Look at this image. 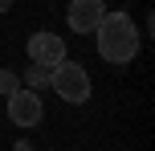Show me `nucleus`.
I'll list each match as a JSON object with an SVG mask.
<instances>
[{"mask_svg":"<svg viewBox=\"0 0 155 151\" xmlns=\"http://www.w3.org/2000/svg\"><path fill=\"white\" fill-rule=\"evenodd\" d=\"M94 37H98V57L110 65H127L139 53V29L127 12H106L94 29Z\"/></svg>","mask_w":155,"mask_h":151,"instance_id":"f257e3e1","label":"nucleus"},{"mask_svg":"<svg viewBox=\"0 0 155 151\" xmlns=\"http://www.w3.org/2000/svg\"><path fill=\"white\" fill-rule=\"evenodd\" d=\"M29 61L53 70L57 61H65V41L57 37V33H33L29 37Z\"/></svg>","mask_w":155,"mask_h":151,"instance_id":"20e7f679","label":"nucleus"},{"mask_svg":"<svg viewBox=\"0 0 155 151\" xmlns=\"http://www.w3.org/2000/svg\"><path fill=\"white\" fill-rule=\"evenodd\" d=\"M41 114H45V106H41L37 90L21 86L16 94H8V119H12L16 127H37V123H41Z\"/></svg>","mask_w":155,"mask_h":151,"instance_id":"7ed1b4c3","label":"nucleus"},{"mask_svg":"<svg viewBox=\"0 0 155 151\" xmlns=\"http://www.w3.org/2000/svg\"><path fill=\"white\" fill-rule=\"evenodd\" d=\"M49 86H53V94L61 98V102L82 106L86 98H90V74H86L78 61H57V65H53V78H49Z\"/></svg>","mask_w":155,"mask_h":151,"instance_id":"f03ea898","label":"nucleus"},{"mask_svg":"<svg viewBox=\"0 0 155 151\" xmlns=\"http://www.w3.org/2000/svg\"><path fill=\"white\" fill-rule=\"evenodd\" d=\"M16 151H29V147H25V143H21V147H16Z\"/></svg>","mask_w":155,"mask_h":151,"instance_id":"1a4fd4ad","label":"nucleus"},{"mask_svg":"<svg viewBox=\"0 0 155 151\" xmlns=\"http://www.w3.org/2000/svg\"><path fill=\"white\" fill-rule=\"evenodd\" d=\"M102 16H106V0H74L65 21H70L74 33H94Z\"/></svg>","mask_w":155,"mask_h":151,"instance_id":"39448f33","label":"nucleus"},{"mask_svg":"<svg viewBox=\"0 0 155 151\" xmlns=\"http://www.w3.org/2000/svg\"><path fill=\"white\" fill-rule=\"evenodd\" d=\"M8 8H12V0H0V12H8Z\"/></svg>","mask_w":155,"mask_h":151,"instance_id":"6e6552de","label":"nucleus"},{"mask_svg":"<svg viewBox=\"0 0 155 151\" xmlns=\"http://www.w3.org/2000/svg\"><path fill=\"white\" fill-rule=\"evenodd\" d=\"M16 90H21V78H16V74L12 70H0V94H16Z\"/></svg>","mask_w":155,"mask_h":151,"instance_id":"0eeeda50","label":"nucleus"},{"mask_svg":"<svg viewBox=\"0 0 155 151\" xmlns=\"http://www.w3.org/2000/svg\"><path fill=\"white\" fill-rule=\"evenodd\" d=\"M49 78H53V70H49V65H37V61H33L29 70H25V86H29V90L49 86Z\"/></svg>","mask_w":155,"mask_h":151,"instance_id":"423d86ee","label":"nucleus"}]
</instances>
